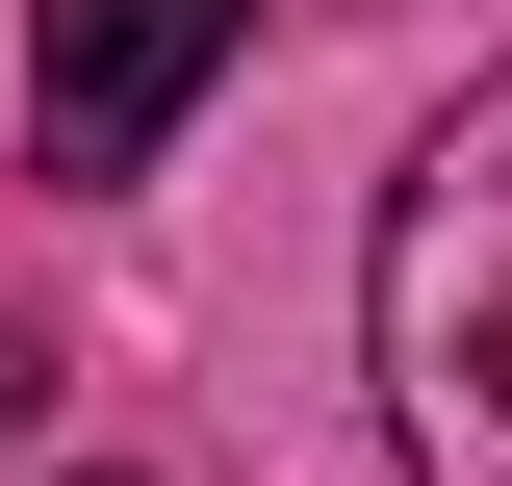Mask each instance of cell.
<instances>
[{"label":"cell","instance_id":"obj_1","mask_svg":"<svg viewBox=\"0 0 512 486\" xmlns=\"http://www.w3.org/2000/svg\"><path fill=\"white\" fill-rule=\"evenodd\" d=\"M359 333H384V435L410 486H512V77H461L384 180V256H359Z\"/></svg>","mask_w":512,"mask_h":486},{"label":"cell","instance_id":"obj_2","mask_svg":"<svg viewBox=\"0 0 512 486\" xmlns=\"http://www.w3.org/2000/svg\"><path fill=\"white\" fill-rule=\"evenodd\" d=\"M231 52H256V0H26V128H52V180H154Z\"/></svg>","mask_w":512,"mask_h":486}]
</instances>
